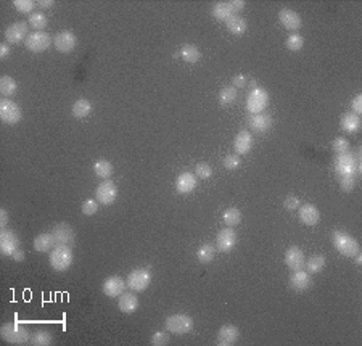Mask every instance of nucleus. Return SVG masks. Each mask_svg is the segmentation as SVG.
<instances>
[{
	"label": "nucleus",
	"mask_w": 362,
	"mask_h": 346,
	"mask_svg": "<svg viewBox=\"0 0 362 346\" xmlns=\"http://www.w3.org/2000/svg\"><path fill=\"white\" fill-rule=\"evenodd\" d=\"M332 242L336 252H340L346 258H354L357 253H360V245L354 237L348 235L343 230H335L332 234Z\"/></svg>",
	"instance_id": "f257e3e1"
},
{
	"label": "nucleus",
	"mask_w": 362,
	"mask_h": 346,
	"mask_svg": "<svg viewBox=\"0 0 362 346\" xmlns=\"http://www.w3.org/2000/svg\"><path fill=\"white\" fill-rule=\"evenodd\" d=\"M0 337H2L10 344H24L31 340L29 330L18 324V322H8L0 329Z\"/></svg>",
	"instance_id": "f03ea898"
},
{
	"label": "nucleus",
	"mask_w": 362,
	"mask_h": 346,
	"mask_svg": "<svg viewBox=\"0 0 362 346\" xmlns=\"http://www.w3.org/2000/svg\"><path fill=\"white\" fill-rule=\"evenodd\" d=\"M50 266L56 272H65L71 267L72 264V252L71 246L65 245H56L52 252H50Z\"/></svg>",
	"instance_id": "7ed1b4c3"
},
{
	"label": "nucleus",
	"mask_w": 362,
	"mask_h": 346,
	"mask_svg": "<svg viewBox=\"0 0 362 346\" xmlns=\"http://www.w3.org/2000/svg\"><path fill=\"white\" fill-rule=\"evenodd\" d=\"M193 329V319L187 314H174L166 319V330L174 335H184Z\"/></svg>",
	"instance_id": "20e7f679"
},
{
	"label": "nucleus",
	"mask_w": 362,
	"mask_h": 346,
	"mask_svg": "<svg viewBox=\"0 0 362 346\" xmlns=\"http://www.w3.org/2000/svg\"><path fill=\"white\" fill-rule=\"evenodd\" d=\"M151 282V272L148 267L143 269H134L127 277V287L130 290H134L137 293L143 292L148 289V285Z\"/></svg>",
	"instance_id": "39448f33"
},
{
	"label": "nucleus",
	"mask_w": 362,
	"mask_h": 346,
	"mask_svg": "<svg viewBox=\"0 0 362 346\" xmlns=\"http://www.w3.org/2000/svg\"><path fill=\"white\" fill-rule=\"evenodd\" d=\"M269 105V93L261 87L253 89L246 99V110L251 114L262 113L265 110V106Z\"/></svg>",
	"instance_id": "423d86ee"
},
{
	"label": "nucleus",
	"mask_w": 362,
	"mask_h": 346,
	"mask_svg": "<svg viewBox=\"0 0 362 346\" xmlns=\"http://www.w3.org/2000/svg\"><path fill=\"white\" fill-rule=\"evenodd\" d=\"M357 164H359L357 157H354L351 151H346V153H341L336 157L335 169H336L338 176H354L357 171Z\"/></svg>",
	"instance_id": "0eeeda50"
},
{
	"label": "nucleus",
	"mask_w": 362,
	"mask_h": 346,
	"mask_svg": "<svg viewBox=\"0 0 362 346\" xmlns=\"http://www.w3.org/2000/svg\"><path fill=\"white\" fill-rule=\"evenodd\" d=\"M53 39L50 34H47L44 31H35V32H31L26 39V49L29 52H34V53H41L44 50H47L48 47L52 45Z\"/></svg>",
	"instance_id": "6e6552de"
},
{
	"label": "nucleus",
	"mask_w": 362,
	"mask_h": 346,
	"mask_svg": "<svg viewBox=\"0 0 362 346\" xmlns=\"http://www.w3.org/2000/svg\"><path fill=\"white\" fill-rule=\"evenodd\" d=\"M21 108L10 99H2L0 100V119L5 124H16L21 121Z\"/></svg>",
	"instance_id": "1a4fd4ad"
},
{
	"label": "nucleus",
	"mask_w": 362,
	"mask_h": 346,
	"mask_svg": "<svg viewBox=\"0 0 362 346\" xmlns=\"http://www.w3.org/2000/svg\"><path fill=\"white\" fill-rule=\"evenodd\" d=\"M116 197H118V187L113 181H108V179H105L95 190V200L103 206L113 205Z\"/></svg>",
	"instance_id": "9d476101"
},
{
	"label": "nucleus",
	"mask_w": 362,
	"mask_h": 346,
	"mask_svg": "<svg viewBox=\"0 0 362 346\" xmlns=\"http://www.w3.org/2000/svg\"><path fill=\"white\" fill-rule=\"evenodd\" d=\"M237 245V232L234 227H224L217 232L216 237V249L221 253H228Z\"/></svg>",
	"instance_id": "9b49d317"
},
{
	"label": "nucleus",
	"mask_w": 362,
	"mask_h": 346,
	"mask_svg": "<svg viewBox=\"0 0 362 346\" xmlns=\"http://www.w3.org/2000/svg\"><path fill=\"white\" fill-rule=\"evenodd\" d=\"M20 249L18 235L13 230L2 229L0 232V252L4 256H13V253Z\"/></svg>",
	"instance_id": "f8f14e48"
},
{
	"label": "nucleus",
	"mask_w": 362,
	"mask_h": 346,
	"mask_svg": "<svg viewBox=\"0 0 362 346\" xmlns=\"http://www.w3.org/2000/svg\"><path fill=\"white\" fill-rule=\"evenodd\" d=\"M28 23L24 21H16L13 25H10L5 29V41L11 45H16L23 42L24 39H28Z\"/></svg>",
	"instance_id": "ddd939ff"
},
{
	"label": "nucleus",
	"mask_w": 362,
	"mask_h": 346,
	"mask_svg": "<svg viewBox=\"0 0 362 346\" xmlns=\"http://www.w3.org/2000/svg\"><path fill=\"white\" fill-rule=\"evenodd\" d=\"M78 44L76 35L71 31H62L58 32L53 37V47L60 53H69L74 50V47Z\"/></svg>",
	"instance_id": "4468645a"
},
{
	"label": "nucleus",
	"mask_w": 362,
	"mask_h": 346,
	"mask_svg": "<svg viewBox=\"0 0 362 346\" xmlns=\"http://www.w3.org/2000/svg\"><path fill=\"white\" fill-rule=\"evenodd\" d=\"M304 253L303 249L298 248V246H290L287 252H285V264L287 267L295 272V271H301L304 267Z\"/></svg>",
	"instance_id": "2eb2a0df"
},
{
	"label": "nucleus",
	"mask_w": 362,
	"mask_h": 346,
	"mask_svg": "<svg viewBox=\"0 0 362 346\" xmlns=\"http://www.w3.org/2000/svg\"><path fill=\"white\" fill-rule=\"evenodd\" d=\"M53 237H55V243L56 245H65V246H72L74 245V230H72L68 224H56L53 225L52 230Z\"/></svg>",
	"instance_id": "dca6fc26"
},
{
	"label": "nucleus",
	"mask_w": 362,
	"mask_h": 346,
	"mask_svg": "<svg viewBox=\"0 0 362 346\" xmlns=\"http://www.w3.org/2000/svg\"><path fill=\"white\" fill-rule=\"evenodd\" d=\"M279 20H280L282 26L287 31H298L301 28V25H303L301 16L296 13L295 10H290V8H282L279 11Z\"/></svg>",
	"instance_id": "f3484780"
},
{
	"label": "nucleus",
	"mask_w": 362,
	"mask_h": 346,
	"mask_svg": "<svg viewBox=\"0 0 362 346\" xmlns=\"http://www.w3.org/2000/svg\"><path fill=\"white\" fill-rule=\"evenodd\" d=\"M290 287L295 292H304L312 287V277L311 274L301 271H295L292 276H290Z\"/></svg>",
	"instance_id": "a211bd4d"
},
{
	"label": "nucleus",
	"mask_w": 362,
	"mask_h": 346,
	"mask_svg": "<svg viewBox=\"0 0 362 346\" xmlns=\"http://www.w3.org/2000/svg\"><path fill=\"white\" fill-rule=\"evenodd\" d=\"M126 282L118 277V276H113V277H108L105 282H103V293L110 298H118L124 293L126 290Z\"/></svg>",
	"instance_id": "6ab92c4d"
},
{
	"label": "nucleus",
	"mask_w": 362,
	"mask_h": 346,
	"mask_svg": "<svg viewBox=\"0 0 362 346\" xmlns=\"http://www.w3.org/2000/svg\"><path fill=\"white\" fill-rule=\"evenodd\" d=\"M298 216H299V221L303 222L304 225H309V227L316 225V224L320 221V213H319V209L314 206V205H311V203H308V205H303V206H299Z\"/></svg>",
	"instance_id": "aec40b11"
},
{
	"label": "nucleus",
	"mask_w": 362,
	"mask_h": 346,
	"mask_svg": "<svg viewBox=\"0 0 362 346\" xmlns=\"http://www.w3.org/2000/svg\"><path fill=\"white\" fill-rule=\"evenodd\" d=\"M250 127L255 130V132H265L272 127V116L268 113H256V114H251L250 116Z\"/></svg>",
	"instance_id": "412c9836"
},
{
	"label": "nucleus",
	"mask_w": 362,
	"mask_h": 346,
	"mask_svg": "<svg viewBox=\"0 0 362 346\" xmlns=\"http://www.w3.org/2000/svg\"><path fill=\"white\" fill-rule=\"evenodd\" d=\"M238 340V329L235 325H222L217 333L216 344L219 346H232Z\"/></svg>",
	"instance_id": "4be33fe9"
},
{
	"label": "nucleus",
	"mask_w": 362,
	"mask_h": 346,
	"mask_svg": "<svg viewBox=\"0 0 362 346\" xmlns=\"http://www.w3.org/2000/svg\"><path fill=\"white\" fill-rule=\"evenodd\" d=\"M197 187V177L193 176L192 172H182V174H179L177 177V181H176V190L179 194H190L193 192Z\"/></svg>",
	"instance_id": "5701e85b"
},
{
	"label": "nucleus",
	"mask_w": 362,
	"mask_h": 346,
	"mask_svg": "<svg viewBox=\"0 0 362 346\" xmlns=\"http://www.w3.org/2000/svg\"><path fill=\"white\" fill-rule=\"evenodd\" d=\"M118 306L123 313L126 314H132L136 313L139 309V298L136 293H130V292H124L123 295L119 296V301Z\"/></svg>",
	"instance_id": "b1692460"
},
{
	"label": "nucleus",
	"mask_w": 362,
	"mask_h": 346,
	"mask_svg": "<svg viewBox=\"0 0 362 346\" xmlns=\"http://www.w3.org/2000/svg\"><path fill=\"white\" fill-rule=\"evenodd\" d=\"M253 147V137L248 130H241V132L237 134L235 140H234V148L237 155H246L250 153Z\"/></svg>",
	"instance_id": "393cba45"
},
{
	"label": "nucleus",
	"mask_w": 362,
	"mask_h": 346,
	"mask_svg": "<svg viewBox=\"0 0 362 346\" xmlns=\"http://www.w3.org/2000/svg\"><path fill=\"white\" fill-rule=\"evenodd\" d=\"M55 237L53 234H41L34 238V249L39 253H45V252H50L55 246Z\"/></svg>",
	"instance_id": "a878e982"
},
{
	"label": "nucleus",
	"mask_w": 362,
	"mask_h": 346,
	"mask_svg": "<svg viewBox=\"0 0 362 346\" xmlns=\"http://www.w3.org/2000/svg\"><path fill=\"white\" fill-rule=\"evenodd\" d=\"M341 129L348 134H356L360 129V118L354 113H346L341 118Z\"/></svg>",
	"instance_id": "bb28decb"
},
{
	"label": "nucleus",
	"mask_w": 362,
	"mask_h": 346,
	"mask_svg": "<svg viewBox=\"0 0 362 346\" xmlns=\"http://www.w3.org/2000/svg\"><path fill=\"white\" fill-rule=\"evenodd\" d=\"M225 26L232 34L240 35V34H243L246 31V20L243 16H240V15H232L225 21Z\"/></svg>",
	"instance_id": "cd10ccee"
},
{
	"label": "nucleus",
	"mask_w": 362,
	"mask_h": 346,
	"mask_svg": "<svg viewBox=\"0 0 362 346\" xmlns=\"http://www.w3.org/2000/svg\"><path fill=\"white\" fill-rule=\"evenodd\" d=\"M72 116L78 118V119H82V118H87L92 111V103L86 99H81L78 102H74V105H72Z\"/></svg>",
	"instance_id": "c85d7f7f"
},
{
	"label": "nucleus",
	"mask_w": 362,
	"mask_h": 346,
	"mask_svg": "<svg viewBox=\"0 0 362 346\" xmlns=\"http://www.w3.org/2000/svg\"><path fill=\"white\" fill-rule=\"evenodd\" d=\"M216 246L211 245V243H204L198 248V252H197V258L198 261L201 262V264H209V262L214 259L216 256Z\"/></svg>",
	"instance_id": "c756f323"
},
{
	"label": "nucleus",
	"mask_w": 362,
	"mask_h": 346,
	"mask_svg": "<svg viewBox=\"0 0 362 346\" xmlns=\"http://www.w3.org/2000/svg\"><path fill=\"white\" fill-rule=\"evenodd\" d=\"M18 89V84H16V81L13 78H10V76H2L0 78V93H2V97L8 99L11 97Z\"/></svg>",
	"instance_id": "7c9ffc66"
},
{
	"label": "nucleus",
	"mask_w": 362,
	"mask_h": 346,
	"mask_svg": "<svg viewBox=\"0 0 362 346\" xmlns=\"http://www.w3.org/2000/svg\"><path fill=\"white\" fill-rule=\"evenodd\" d=\"M234 13L231 7H228V2H217L214 7H213V16L219 21H227L231 18Z\"/></svg>",
	"instance_id": "2f4dec72"
},
{
	"label": "nucleus",
	"mask_w": 362,
	"mask_h": 346,
	"mask_svg": "<svg viewBox=\"0 0 362 346\" xmlns=\"http://www.w3.org/2000/svg\"><path fill=\"white\" fill-rule=\"evenodd\" d=\"M93 172L102 179H110L113 174V164L106 160H99L93 164Z\"/></svg>",
	"instance_id": "473e14b6"
},
{
	"label": "nucleus",
	"mask_w": 362,
	"mask_h": 346,
	"mask_svg": "<svg viewBox=\"0 0 362 346\" xmlns=\"http://www.w3.org/2000/svg\"><path fill=\"white\" fill-rule=\"evenodd\" d=\"M180 56H182V60L187 63H197L200 60V50L195 45L185 44L182 49H180Z\"/></svg>",
	"instance_id": "72a5a7b5"
},
{
	"label": "nucleus",
	"mask_w": 362,
	"mask_h": 346,
	"mask_svg": "<svg viewBox=\"0 0 362 346\" xmlns=\"http://www.w3.org/2000/svg\"><path fill=\"white\" fill-rule=\"evenodd\" d=\"M325 266V258L322 255H316V256H312L309 258L308 262H304V267H306V272L308 274H319Z\"/></svg>",
	"instance_id": "f704fd0d"
},
{
	"label": "nucleus",
	"mask_w": 362,
	"mask_h": 346,
	"mask_svg": "<svg viewBox=\"0 0 362 346\" xmlns=\"http://www.w3.org/2000/svg\"><path fill=\"white\" fill-rule=\"evenodd\" d=\"M52 343H53V337H52V333L47 330H39L31 337V344L34 346H50Z\"/></svg>",
	"instance_id": "c9c22d12"
},
{
	"label": "nucleus",
	"mask_w": 362,
	"mask_h": 346,
	"mask_svg": "<svg viewBox=\"0 0 362 346\" xmlns=\"http://www.w3.org/2000/svg\"><path fill=\"white\" fill-rule=\"evenodd\" d=\"M222 219H224L225 225L234 227V225H238L241 221V211L238 208H227L222 214Z\"/></svg>",
	"instance_id": "e433bc0d"
},
{
	"label": "nucleus",
	"mask_w": 362,
	"mask_h": 346,
	"mask_svg": "<svg viewBox=\"0 0 362 346\" xmlns=\"http://www.w3.org/2000/svg\"><path fill=\"white\" fill-rule=\"evenodd\" d=\"M237 99V89L234 86H228V87H224L221 92H219V103L222 106H227L234 103Z\"/></svg>",
	"instance_id": "4c0bfd02"
},
{
	"label": "nucleus",
	"mask_w": 362,
	"mask_h": 346,
	"mask_svg": "<svg viewBox=\"0 0 362 346\" xmlns=\"http://www.w3.org/2000/svg\"><path fill=\"white\" fill-rule=\"evenodd\" d=\"M29 26L34 28L35 31H42L47 26V16L42 13V11H35V13H31V16H29Z\"/></svg>",
	"instance_id": "58836bf2"
},
{
	"label": "nucleus",
	"mask_w": 362,
	"mask_h": 346,
	"mask_svg": "<svg viewBox=\"0 0 362 346\" xmlns=\"http://www.w3.org/2000/svg\"><path fill=\"white\" fill-rule=\"evenodd\" d=\"M285 45H287V49H288V50L298 52V50L303 49L304 39L301 37L299 34H290V35H288V39H287V42H285Z\"/></svg>",
	"instance_id": "ea45409f"
},
{
	"label": "nucleus",
	"mask_w": 362,
	"mask_h": 346,
	"mask_svg": "<svg viewBox=\"0 0 362 346\" xmlns=\"http://www.w3.org/2000/svg\"><path fill=\"white\" fill-rule=\"evenodd\" d=\"M13 7H15V10L20 11V13H31V11L35 8V2H32V0H15Z\"/></svg>",
	"instance_id": "a19ab883"
},
{
	"label": "nucleus",
	"mask_w": 362,
	"mask_h": 346,
	"mask_svg": "<svg viewBox=\"0 0 362 346\" xmlns=\"http://www.w3.org/2000/svg\"><path fill=\"white\" fill-rule=\"evenodd\" d=\"M241 160H240V155H227V157L224 158L222 164H224V168L228 169V171H234L237 169L238 166H240Z\"/></svg>",
	"instance_id": "79ce46f5"
},
{
	"label": "nucleus",
	"mask_w": 362,
	"mask_h": 346,
	"mask_svg": "<svg viewBox=\"0 0 362 346\" xmlns=\"http://www.w3.org/2000/svg\"><path fill=\"white\" fill-rule=\"evenodd\" d=\"M81 211L86 214V216H92V214H95L97 211H99V203H97L95 200L89 198L82 203V206H81Z\"/></svg>",
	"instance_id": "37998d69"
},
{
	"label": "nucleus",
	"mask_w": 362,
	"mask_h": 346,
	"mask_svg": "<svg viewBox=\"0 0 362 346\" xmlns=\"http://www.w3.org/2000/svg\"><path fill=\"white\" fill-rule=\"evenodd\" d=\"M332 147H333V150H335L338 155H341V153L349 151V142H348V139H345V137H336V139L333 140Z\"/></svg>",
	"instance_id": "c03bdc74"
},
{
	"label": "nucleus",
	"mask_w": 362,
	"mask_h": 346,
	"mask_svg": "<svg viewBox=\"0 0 362 346\" xmlns=\"http://www.w3.org/2000/svg\"><path fill=\"white\" fill-rule=\"evenodd\" d=\"M195 174L200 179H209L211 174H213V169H211V166L208 163H198L197 168H195Z\"/></svg>",
	"instance_id": "a18cd8bd"
},
{
	"label": "nucleus",
	"mask_w": 362,
	"mask_h": 346,
	"mask_svg": "<svg viewBox=\"0 0 362 346\" xmlns=\"http://www.w3.org/2000/svg\"><path fill=\"white\" fill-rule=\"evenodd\" d=\"M167 343H169L167 332H156L150 340V344H153V346H164Z\"/></svg>",
	"instance_id": "49530a36"
},
{
	"label": "nucleus",
	"mask_w": 362,
	"mask_h": 346,
	"mask_svg": "<svg viewBox=\"0 0 362 346\" xmlns=\"http://www.w3.org/2000/svg\"><path fill=\"white\" fill-rule=\"evenodd\" d=\"M340 185L345 192H351L356 185V177L354 176H340Z\"/></svg>",
	"instance_id": "de8ad7c7"
},
{
	"label": "nucleus",
	"mask_w": 362,
	"mask_h": 346,
	"mask_svg": "<svg viewBox=\"0 0 362 346\" xmlns=\"http://www.w3.org/2000/svg\"><path fill=\"white\" fill-rule=\"evenodd\" d=\"M283 206H285V209H288V211H296V209L299 208V198L295 197V195L287 197V198L283 200Z\"/></svg>",
	"instance_id": "09e8293b"
},
{
	"label": "nucleus",
	"mask_w": 362,
	"mask_h": 346,
	"mask_svg": "<svg viewBox=\"0 0 362 346\" xmlns=\"http://www.w3.org/2000/svg\"><path fill=\"white\" fill-rule=\"evenodd\" d=\"M228 7H231L232 13L237 15L238 11H241V10L245 8V2H243V0H231V2H228Z\"/></svg>",
	"instance_id": "8fccbe9b"
},
{
	"label": "nucleus",
	"mask_w": 362,
	"mask_h": 346,
	"mask_svg": "<svg viewBox=\"0 0 362 346\" xmlns=\"http://www.w3.org/2000/svg\"><path fill=\"white\" fill-rule=\"evenodd\" d=\"M353 110H354V114L357 116L362 114V95H356V99L353 100Z\"/></svg>",
	"instance_id": "3c124183"
},
{
	"label": "nucleus",
	"mask_w": 362,
	"mask_h": 346,
	"mask_svg": "<svg viewBox=\"0 0 362 346\" xmlns=\"http://www.w3.org/2000/svg\"><path fill=\"white\" fill-rule=\"evenodd\" d=\"M246 84V78L243 76V74H237V76H234V79H232V86L237 89V87H243Z\"/></svg>",
	"instance_id": "603ef678"
},
{
	"label": "nucleus",
	"mask_w": 362,
	"mask_h": 346,
	"mask_svg": "<svg viewBox=\"0 0 362 346\" xmlns=\"http://www.w3.org/2000/svg\"><path fill=\"white\" fill-rule=\"evenodd\" d=\"M7 224H8V213L7 209H0V227L5 229L7 227Z\"/></svg>",
	"instance_id": "864d4df0"
},
{
	"label": "nucleus",
	"mask_w": 362,
	"mask_h": 346,
	"mask_svg": "<svg viewBox=\"0 0 362 346\" xmlns=\"http://www.w3.org/2000/svg\"><path fill=\"white\" fill-rule=\"evenodd\" d=\"M8 55H10V45H8V42H5L0 45V58L5 60V58H8Z\"/></svg>",
	"instance_id": "5fc2aeb1"
},
{
	"label": "nucleus",
	"mask_w": 362,
	"mask_h": 346,
	"mask_svg": "<svg viewBox=\"0 0 362 346\" xmlns=\"http://www.w3.org/2000/svg\"><path fill=\"white\" fill-rule=\"evenodd\" d=\"M37 5H39L42 10H45V8H50V7H53V0H39V2H37Z\"/></svg>",
	"instance_id": "6e6d98bb"
},
{
	"label": "nucleus",
	"mask_w": 362,
	"mask_h": 346,
	"mask_svg": "<svg viewBox=\"0 0 362 346\" xmlns=\"http://www.w3.org/2000/svg\"><path fill=\"white\" fill-rule=\"evenodd\" d=\"M11 258H13L16 262H21V261H24V252H21V249H16V252L13 253V256H11Z\"/></svg>",
	"instance_id": "4d7b16f0"
}]
</instances>
